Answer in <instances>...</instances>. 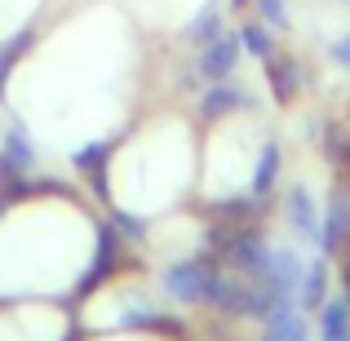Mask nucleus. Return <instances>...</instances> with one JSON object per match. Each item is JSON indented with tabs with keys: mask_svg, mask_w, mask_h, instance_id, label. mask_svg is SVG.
Returning <instances> with one entry per match:
<instances>
[{
	"mask_svg": "<svg viewBox=\"0 0 350 341\" xmlns=\"http://www.w3.org/2000/svg\"><path fill=\"white\" fill-rule=\"evenodd\" d=\"M239 62V36H217V40L204 44L200 53V76L204 80H226Z\"/></svg>",
	"mask_w": 350,
	"mask_h": 341,
	"instance_id": "1",
	"label": "nucleus"
},
{
	"mask_svg": "<svg viewBox=\"0 0 350 341\" xmlns=\"http://www.w3.org/2000/svg\"><path fill=\"white\" fill-rule=\"evenodd\" d=\"M187 36H191L196 44H208V40H217V36H222V14H217L213 5H208V9H200V18L187 27Z\"/></svg>",
	"mask_w": 350,
	"mask_h": 341,
	"instance_id": "2",
	"label": "nucleus"
},
{
	"mask_svg": "<svg viewBox=\"0 0 350 341\" xmlns=\"http://www.w3.org/2000/svg\"><path fill=\"white\" fill-rule=\"evenodd\" d=\"M239 44H244L253 58H271V49H275V40H271V31H266L262 23H248V27H239Z\"/></svg>",
	"mask_w": 350,
	"mask_h": 341,
	"instance_id": "3",
	"label": "nucleus"
},
{
	"mask_svg": "<svg viewBox=\"0 0 350 341\" xmlns=\"http://www.w3.org/2000/svg\"><path fill=\"white\" fill-rule=\"evenodd\" d=\"M239 103H244V98H239L235 89H226V85H222V89H213V94L204 98V115H226V111H235Z\"/></svg>",
	"mask_w": 350,
	"mask_h": 341,
	"instance_id": "4",
	"label": "nucleus"
},
{
	"mask_svg": "<svg viewBox=\"0 0 350 341\" xmlns=\"http://www.w3.org/2000/svg\"><path fill=\"white\" fill-rule=\"evenodd\" d=\"M253 5L271 27H288V5H284V0H253Z\"/></svg>",
	"mask_w": 350,
	"mask_h": 341,
	"instance_id": "5",
	"label": "nucleus"
},
{
	"mask_svg": "<svg viewBox=\"0 0 350 341\" xmlns=\"http://www.w3.org/2000/svg\"><path fill=\"white\" fill-rule=\"evenodd\" d=\"M333 58L342 62V67H350V36H342V40L333 44Z\"/></svg>",
	"mask_w": 350,
	"mask_h": 341,
	"instance_id": "6",
	"label": "nucleus"
},
{
	"mask_svg": "<svg viewBox=\"0 0 350 341\" xmlns=\"http://www.w3.org/2000/svg\"><path fill=\"white\" fill-rule=\"evenodd\" d=\"M231 5H235V9H244V5H253V0H231Z\"/></svg>",
	"mask_w": 350,
	"mask_h": 341,
	"instance_id": "7",
	"label": "nucleus"
}]
</instances>
